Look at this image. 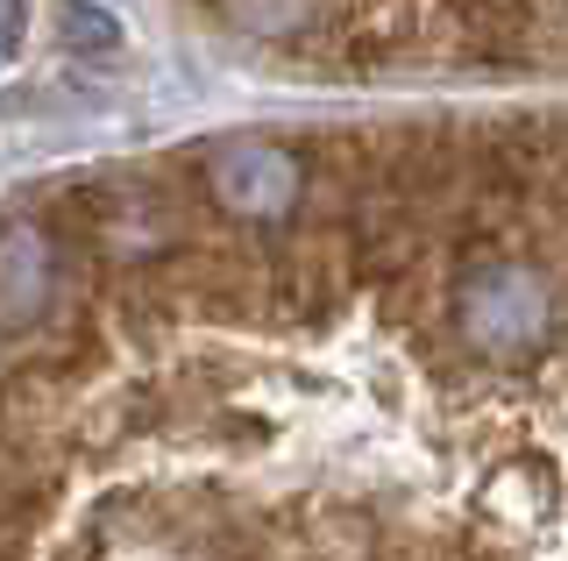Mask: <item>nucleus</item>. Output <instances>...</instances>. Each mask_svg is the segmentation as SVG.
I'll return each mask as SVG.
<instances>
[{"label": "nucleus", "instance_id": "obj_3", "mask_svg": "<svg viewBox=\"0 0 568 561\" xmlns=\"http://www.w3.org/2000/svg\"><path fill=\"white\" fill-rule=\"evenodd\" d=\"M221 14L235 29H248V37H292L313 14V0H221Z\"/></svg>", "mask_w": 568, "mask_h": 561}, {"label": "nucleus", "instance_id": "obj_1", "mask_svg": "<svg viewBox=\"0 0 568 561\" xmlns=\"http://www.w3.org/2000/svg\"><path fill=\"white\" fill-rule=\"evenodd\" d=\"M448 327H455V341L484 363H532L561 327V299H555V285H547V271L511 263V256H484L455 277Z\"/></svg>", "mask_w": 568, "mask_h": 561}, {"label": "nucleus", "instance_id": "obj_2", "mask_svg": "<svg viewBox=\"0 0 568 561\" xmlns=\"http://www.w3.org/2000/svg\"><path fill=\"white\" fill-rule=\"evenodd\" d=\"M206 185L221 200V214L235 221H284L306 192V164H298L284 143H263V135H235L206 156Z\"/></svg>", "mask_w": 568, "mask_h": 561}]
</instances>
